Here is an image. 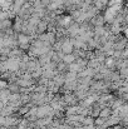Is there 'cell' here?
<instances>
[{
	"label": "cell",
	"instance_id": "6da1fadb",
	"mask_svg": "<svg viewBox=\"0 0 128 129\" xmlns=\"http://www.w3.org/2000/svg\"><path fill=\"white\" fill-rule=\"evenodd\" d=\"M74 50H75V46H74V44L72 43L69 39H68V40H65L64 43H62V53H63L64 55L73 54V53H74Z\"/></svg>",
	"mask_w": 128,
	"mask_h": 129
},
{
	"label": "cell",
	"instance_id": "7a4b0ae2",
	"mask_svg": "<svg viewBox=\"0 0 128 129\" xmlns=\"http://www.w3.org/2000/svg\"><path fill=\"white\" fill-rule=\"evenodd\" d=\"M90 23H92L94 26H103V25H106L107 23H106L104 13H99L98 15H95V16L90 20Z\"/></svg>",
	"mask_w": 128,
	"mask_h": 129
},
{
	"label": "cell",
	"instance_id": "3957f363",
	"mask_svg": "<svg viewBox=\"0 0 128 129\" xmlns=\"http://www.w3.org/2000/svg\"><path fill=\"white\" fill-rule=\"evenodd\" d=\"M14 20H15V18H14V19L1 20V23H0V31H6V30L11 29L13 25H14Z\"/></svg>",
	"mask_w": 128,
	"mask_h": 129
},
{
	"label": "cell",
	"instance_id": "277c9868",
	"mask_svg": "<svg viewBox=\"0 0 128 129\" xmlns=\"http://www.w3.org/2000/svg\"><path fill=\"white\" fill-rule=\"evenodd\" d=\"M77 59H78V56L73 53V54H68V55H64L63 56V61L65 63V64H68V65H70V64H73V63H75L77 61Z\"/></svg>",
	"mask_w": 128,
	"mask_h": 129
},
{
	"label": "cell",
	"instance_id": "5b68a950",
	"mask_svg": "<svg viewBox=\"0 0 128 129\" xmlns=\"http://www.w3.org/2000/svg\"><path fill=\"white\" fill-rule=\"evenodd\" d=\"M94 119L95 118H93L92 115H85L84 119L82 120V124L83 125H94Z\"/></svg>",
	"mask_w": 128,
	"mask_h": 129
},
{
	"label": "cell",
	"instance_id": "8992f818",
	"mask_svg": "<svg viewBox=\"0 0 128 129\" xmlns=\"http://www.w3.org/2000/svg\"><path fill=\"white\" fill-rule=\"evenodd\" d=\"M106 118H102V117H97L95 119H94V125L97 127V128H99V127H102L104 123H106Z\"/></svg>",
	"mask_w": 128,
	"mask_h": 129
}]
</instances>
